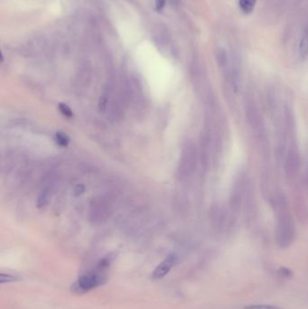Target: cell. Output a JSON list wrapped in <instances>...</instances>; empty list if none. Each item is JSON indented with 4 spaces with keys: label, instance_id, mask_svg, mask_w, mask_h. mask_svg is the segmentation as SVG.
Wrapping results in <instances>:
<instances>
[{
    "label": "cell",
    "instance_id": "6da1fadb",
    "mask_svg": "<svg viewBox=\"0 0 308 309\" xmlns=\"http://www.w3.org/2000/svg\"><path fill=\"white\" fill-rule=\"evenodd\" d=\"M276 208L278 215L276 240L280 248L286 249L291 245L295 238V225L285 197H279L277 198Z\"/></svg>",
    "mask_w": 308,
    "mask_h": 309
},
{
    "label": "cell",
    "instance_id": "7a4b0ae2",
    "mask_svg": "<svg viewBox=\"0 0 308 309\" xmlns=\"http://www.w3.org/2000/svg\"><path fill=\"white\" fill-rule=\"evenodd\" d=\"M107 266L108 261L103 260L94 271L83 274L72 286V290L77 293H84L99 287L104 282L106 279L103 269Z\"/></svg>",
    "mask_w": 308,
    "mask_h": 309
},
{
    "label": "cell",
    "instance_id": "3957f363",
    "mask_svg": "<svg viewBox=\"0 0 308 309\" xmlns=\"http://www.w3.org/2000/svg\"><path fill=\"white\" fill-rule=\"evenodd\" d=\"M198 161V152L196 146L192 143H189L183 147L179 165H178V175L181 178H188L196 171Z\"/></svg>",
    "mask_w": 308,
    "mask_h": 309
},
{
    "label": "cell",
    "instance_id": "277c9868",
    "mask_svg": "<svg viewBox=\"0 0 308 309\" xmlns=\"http://www.w3.org/2000/svg\"><path fill=\"white\" fill-rule=\"evenodd\" d=\"M245 111L248 122L250 128L253 130L256 138H258L259 140H262L263 138H265V125L258 107H256L252 100H247Z\"/></svg>",
    "mask_w": 308,
    "mask_h": 309
},
{
    "label": "cell",
    "instance_id": "5b68a950",
    "mask_svg": "<svg viewBox=\"0 0 308 309\" xmlns=\"http://www.w3.org/2000/svg\"><path fill=\"white\" fill-rule=\"evenodd\" d=\"M246 182L245 178L240 176L238 177L234 184L232 195L229 197V206L233 212H238L241 209L243 197L245 196Z\"/></svg>",
    "mask_w": 308,
    "mask_h": 309
},
{
    "label": "cell",
    "instance_id": "8992f818",
    "mask_svg": "<svg viewBox=\"0 0 308 309\" xmlns=\"http://www.w3.org/2000/svg\"><path fill=\"white\" fill-rule=\"evenodd\" d=\"M300 166L299 150L295 143H291L287 151L285 163V171L288 177H294L298 173Z\"/></svg>",
    "mask_w": 308,
    "mask_h": 309
},
{
    "label": "cell",
    "instance_id": "52a82bcc",
    "mask_svg": "<svg viewBox=\"0 0 308 309\" xmlns=\"http://www.w3.org/2000/svg\"><path fill=\"white\" fill-rule=\"evenodd\" d=\"M176 260H177L176 255H169L167 259H165L164 261L159 264L158 267H156L154 272L152 273V278L154 280H159V279L164 278L167 274H168V272H170L172 267L175 266Z\"/></svg>",
    "mask_w": 308,
    "mask_h": 309
},
{
    "label": "cell",
    "instance_id": "ba28073f",
    "mask_svg": "<svg viewBox=\"0 0 308 309\" xmlns=\"http://www.w3.org/2000/svg\"><path fill=\"white\" fill-rule=\"evenodd\" d=\"M213 221L217 229L221 230L225 223V214L220 207H215L213 212Z\"/></svg>",
    "mask_w": 308,
    "mask_h": 309
},
{
    "label": "cell",
    "instance_id": "9c48e42d",
    "mask_svg": "<svg viewBox=\"0 0 308 309\" xmlns=\"http://www.w3.org/2000/svg\"><path fill=\"white\" fill-rule=\"evenodd\" d=\"M299 56L302 60L307 58L308 56V33H304L300 39L299 47H298Z\"/></svg>",
    "mask_w": 308,
    "mask_h": 309
},
{
    "label": "cell",
    "instance_id": "30bf717a",
    "mask_svg": "<svg viewBox=\"0 0 308 309\" xmlns=\"http://www.w3.org/2000/svg\"><path fill=\"white\" fill-rule=\"evenodd\" d=\"M257 0H239V6L242 11L245 14H250L254 9Z\"/></svg>",
    "mask_w": 308,
    "mask_h": 309
},
{
    "label": "cell",
    "instance_id": "8fae6325",
    "mask_svg": "<svg viewBox=\"0 0 308 309\" xmlns=\"http://www.w3.org/2000/svg\"><path fill=\"white\" fill-rule=\"evenodd\" d=\"M50 187H46L43 189L42 192H41L39 198H38V206L41 207V206H44L47 204V202L49 200V197H50Z\"/></svg>",
    "mask_w": 308,
    "mask_h": 309
},
{
    "label": "cell",
    "instance_id": "7c38bea8",
    "mask_svg": "<svg viewBox=\"0 0 308 309\" xmlns=\"http://www.w3.org/2000/svg\"><path fill=\"white\" fill-rule=\"evenodd\" d=\"M217 62L221 68H226L228 64V55L224 50L219 51L217 53Z\"/></svg>",
    "mask_w": 308,
    "mask_h": 309
},
{
    "label": "cell",
    "instance_id": "4fadbf2b",
    "mask_svg": "<svg viewBox=\"0 0 308 309\" xmlns=\"http://www.w3.org/2000/svg\"><path fill=\"white\" fill-rule=\"evenodd\" d=\"M55 140H56V142L59 146H63V147H66L69 144V141H70L66 135L62 133V132H58L55 135Z\"/></svg>",
    "mask_w": 308,
    "mask_h": 309
},
{
    "label": "cell",
    "instance_id": "5bb4252c",
    "mask_svg": "<svg viewBox=\"0 0 308 309\" xmlns=\"http://www.w3.org/2000/svg\"><path fill=\"white\" fill-rule=\"evenodd\" d=\"M277 273H278V276L280 277L281 279H284V280H289L293 277V272L286 267H280Z\"/></svg>",
    "mask_w": 308,
    "mask_h": 309
},
{
    "label": "cell",
    "instance_id": "9a60e30c",
    "mask_svg": "<svg viewBox=\"0 0 308 309\" xmlns=\"http://www.w3.org/2000/svg\"><path fill=\"white\" fill-rule=\"evenodd\" d=\"M59 109H60V111L63 114V116H65L66 118L73 117V112L68 105L64 104V103H60L59 104Z\"/></svg>",
    "mask_w": 308,
    "mask_h": 309
},
{
    "label": "cell",
    "instance_id": "2e32d148",
    "mask_svg": "<svg viewBox=\"0 0 308 309\" xmlns=\"http://www.w3.org/2000/svg\"><path fill=\"white\" fill-rule=\"evenodd\" d=\"M244 309H284L278 305H247Z\"/></svg>",
    "mask_w": 308,
    "mask_h": 309
},
{
    "label": "cell",
    "instance_id": "e0dca14e",
    "mask_svg": "<svg viewBox=\"0 0 308 309\" xmlns=\"http://www.w3.org/2000/svg\"><path fill=\"white\" fill-rule=\"evenodd\" d=\"M16 280V278L14 276H11L8 274V276L6 278L4 274H1V282L4 283V282H9V281H13V280Z\"/></svg>",
    "mask_w": 308,
    "mask_h": 309
},
{
    "label": "cell",
    "instance_id": "ac0fdd59",
    "mask_svg": "<svg viewBox=\"0 0 308 309\" xmlns=\"http://www.w3.org/2000/svg\"><path fill=\"white\" fill-rule=\"evenodd\" d=\"M165 4H166V0H156V6L158 10H161L165 7Z\"/></svg>",
    "mask_w": 308,
    "mask_h": 309
}]
</instances>
